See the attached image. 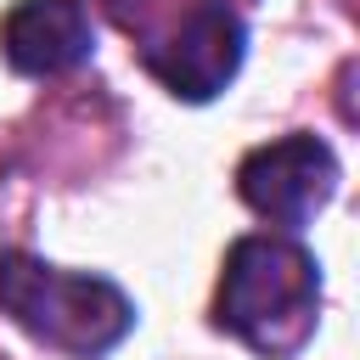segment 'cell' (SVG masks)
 I'll use <instances>...</instances> for the list:
<instances>
[{
  "mask_svg": "<svg viewBox=\"0 0 360 360\" xmlns=\"http://www.w3.org/2000/svg\"><path fill=\"white\" fill-rule=\"evenodd\" d=\"M321 264L287 236H242L225 253L214 321L236 332L253 354L287 360L315 338Z\"/></svg>",
  "mask_w": 360,
  "mask_h": 360,
  "instance_id": "1",
  "label": "cell"
},
{
  "mask_svg": "<svg viewBox=\"0 0 360 360\" xmlns=\"http://www.w3.org/2000/svg\"><path fill=\"white\" fill-rule=\"evenodd\" d=\"M0 309L68 360H101L135 326V304L107 276L56 270L34 253H0Z\"/></svg>",
  "mask_w": 360,
  "mask_h": 360,
  "instance_id": "2",
  "label": "cell"
},
{
  "mask_svg": "<svg viewBox=\"0 0 360 360\" xmlns=\"http://www.w3.org/2000/svg\"><path fill=\"white\" fill-rule=\"evenodd\" d=\"M236 191L253 214L276 219L281 231L309 225L332 191H338V158L315 135H281L270 146H253L236 169Z\"/></svg>",
  "mask_w": 360,
  "mask_h": 360,
  "instance_id": "3",
  "label": "cell"
},
{
  "mask_svg": "<svg viewBox=\"0 0 360 360\" xmlns=\"http://www.w3.org/2000/svg\"><path fill=\"white\" fill-rule=\"evenodd\" d=\"M242 51H248L242 17H236L225 0H197L169 39L146 45V68L163 79L169 96H180V101H208V96H219V90L236 79Z\"/></svg>",
  "mask_w": 360,
  "mask_h": 360,
  "instance_id": "4",
  "label": "cell"
},
{
  "mask_svg": "<svg viewBox=\"0 0 360 360\" xmlns=\"http://www.w3.org/2000/svg\"><path fill=\"white\" fill-rule=\"evenodd\" d=\"M0 45L17 73L51 79V73L79 68L96 51V28L79 0H17L0 22Z\"/></svg>",
  "mask_w": 360,
  "mask_h": 360,
  "instance_id": "5",
  "label": "cell"
},
{
  "mask_svg": "<svg viewBox=\"0 0 360 360\" xmlns=\"http://www.w3.org/2000/svg\"><path fill=\"white\" fill-rule=\"evenodd\" d=\"M112 6H129V0H112Z\"/></svg>",
  "mask_w": 360,
  "mask_h": 360,
  "instance_id": "6",
  "label": "cell"
}]
</instances>
